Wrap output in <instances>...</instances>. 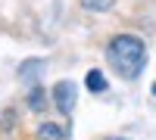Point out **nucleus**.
Returning <instances> with one entry per match:
<instances>
[{
	"label": "nucleus",
	"mask_w": 156,
	"mask_h": 140,
	"mask_svg": "<svg viewBox=\"0 0 156 140\" xmlns=\"http://www.w3.org/2000/svg\"><path fill=\"white\" fill-rule=\"evenodd\" d=\"M153 97H156V84H153Z\"/></svg>",
	"instance_id": "39448f33"
},
{
	"label": "nucleus",
	"mask_w": 156,
	"mask_h": 140,
	"mask_svg": "<svg viewBox=\"0 0 156 140\" xmlns=\"http://www.w3.org/2000/svg\"><path fill=\"white\" fill-rule=\"evenodd\" d=\"M87 90H94V94H100V90H106V78H103V72H87Z\"/></svg>",
	"instance_id": "20e7f679"
},
{
	"label": "nucleus",
	"mask_w": 156,
	"mask_h": 140,
	"mask_svg": "<svg viewBox=\"0 0 156 140\" xmlns=\"http://www.w3.org/2000/svg\"><path fill=\"white\" fill-rule=\"evenodd\" d=\"M106 59L122 78H137L144 62H147L144 41L134 37V34H115L109 41V47H106Z\"/></svg>",
	"instance_id": "f257e3e1"
},
{
	"label": "nucleus",
	"mask_w": 156,
	"mask_h": 140,
	"mask_svg": "<svg viewBox=\"0 0 156 140\" xmlns=\"http://www.w3.org/2000/svg\"><path fill=\"white\" fill-rule=\"evenodd\" d=\"M53 100H56V109L62 115H72V106H75V87L72 81H59L53 87Z\"/></svg>",
	"instance_id": "f03ea898"
},
{
	"label": "nucleus",
	"mask_w": 156,
	"mask_h": 140,
	"mask_svg": "<svg viewBox=\"0 0 156 140\" xmlns=\"http://www.w3.org/2000/svg\"><path fill=\"white\" fill-rule=\"evenodd\" d=\"M37 140H66V131H62L59 125H41Z\"/></svg>",
	"instance_id": "7ed1b4c3"
}]
</instances>
